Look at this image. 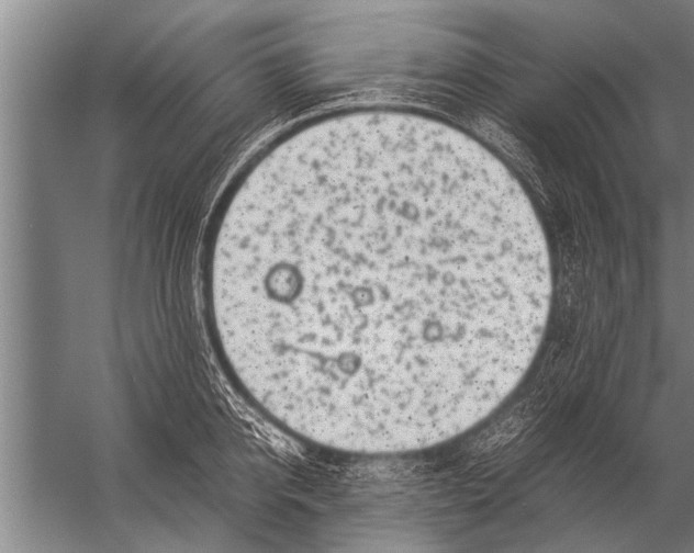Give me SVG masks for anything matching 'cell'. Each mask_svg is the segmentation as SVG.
<instances>
[{
    "label": "cell",
    "mask_w": 694,
    "mask_h": 553,
    "mask_svg": "<svg viewBox=\"0 0 694 553\" xmlns=\"http://www.w3.org/2000/svg\"><path fill=\"white\" fill-rule=\"evenodd\" d=\"M209 293L257 407L314 443L387 454L447 441L508 397L546 331L552 272L530 202L490 154L336 127L247 173Z\"/></svg>",
    "instance_id": "obj_1"
}]
</instances>
